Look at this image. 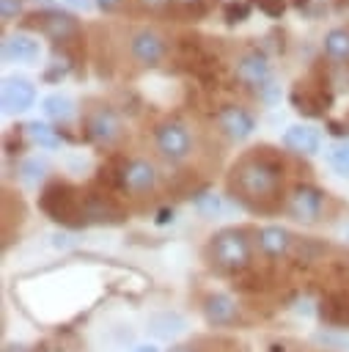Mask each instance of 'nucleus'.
Wrapping results in <instances>:
<instances>
[{"label":"nucleus","instance_id":"24","mask_svg":"<svg viewBox=\"0 0 349 352\" xmlns=\"http://www.w3.org/2000/svg\"><path fill=\"white\" fill-rule=\"evenodd\" d=\"M327 162H330V168H333L338 176L349 179V143H346V140H344V143H335V146L327 151Z\"/></svg>","mask_w":349,"mask_h":352},{"label":"nucleus","instance_id":"15","mask_svg":"<svg viewBox=\"0 0 349 352\" xmlns=\"http://www.w3.org/2000/svg\"><path fill=\"white\" fill-rule=\"evenodd\" d=\"M187 319L176 311H157L146 319V330L154 336V341H176L187 333Z\"/></svg>","mask_w":349,"mask_h":352},{"label":"nucleus","instance_id":"29","mask_svg":"<svg viewBox=\"0 0 349 352\" xmlns=\"http://www.w3.org/2000/svg\"><path fill=\"white\" fill-rule=\"evenodd\" d=\"M96 6H99L104 14H113V11H118V8L124 6V0H96Z\"/></svg>","mask_w":349,"mask_h":352},{"label":"nucleus","instance_id":"17","mask_svg":"<svg viewBox=\"0 0 349 352\" xmlns=\"http://www.w3.org/2000/svg\"><path fill=\"white\" fill-rule=\"evenodd\" d=\"M283 146L294 154H316L319 146H322V138L313 126H305V124H294L283 132Z\"/></svg>","mask_w":349,"mask_h":352},{"label":"nucleus","instance_id":"23","mask_svg":"<svg viewBox=\"0 0 349 352\" xmlns=\"http://www.w3.org/2000/svg\"><path fill=\"white\" fill-rule=\"evenodd\" d=\"M25 132H27V138H30L33 143H38L41 148H55V146L60 143V138L55 135V129L47 126V124H41V121H30V124H25Z\"/></svg>","mask_w":349,"mask_h":352},{"label":"nucleus","instance_id":"22","mask_svg":"<svg viewBox=\"0 0 349 352\" xmlns=\"http://www.w3.org/2000/svg\"><path fill=\"white\" fill-rule=\"evenodd\" d=\"M192 206H195V212H198L201 217H220V214L225 212L223 195H217V192H212V190L198 192V195L192 198Z\"/></svg>","mask_w":349,"mask_h":352},{"label":"nucleus","instance_id":"31","mask_svg":"<svg viewBox=\"0 0 349 352\" xmlns=\"http://www.w3.org/2000/svg\"><path fill=\"white\" fill-rule=\"evenodd\" d=\"M143 8H148V11H159V8H165L170 0H137Z\"/></svg>","mask_w":349,"mask_h":352},{"label":"nucleus","instance_id":"7","mask_svg":"<svg viewBox=\"0 0 349 352\" xmlns=\"http://www.w3.org/2000/svg\"><path fill=\"white\" fill-rule=\"evenodd\" d=\"M118 179H121V187L129 192V195H148L157 190L159 184V173H157V165L143 160V157H135V160H126L118 170Z\"/></svg>","mask_w":349,"mask_h":352},{"label":"nucleus","instance_id":"19","mask_svg":"<svg viewBox=\"0 0 349 352\" xmlns=\"http://www.w3.org/2000/svg\"><path fill=\"white\" fill-rule=\"evenodd\" d=\"M47 170H49L47 160H41V157H27V160H22V165H19V182H22L25 187L36 190V187L47 179Z\"/></svg>","mask_w":349,"mask_h":352},{"label":"nucleus","instance_id":"14","mask_svg":"<svg viewBox=\"0 0 349 352\" xmlns=\"http://www.w3.org/2000/svg\"><path fill=\"white\" fill-rule=\"evenodd\" d=\"M256 245L267 258H286L294 248V234L283 226H264L256 234Z\"/></svg>","mask_w":349,"mask_h":352},{"label":"nucleus","instance_id":"35","mask_svg":"<svg viewBox=\"0 0 349 352\" xmlns=\"http://www.w3.org/2000/svg\"><path fill=\"white\" fill-rule=\"evenodd\" d=\"M66 3H71V6H82V8L88 6V0H66Z\"/></svg>","mask_w":349,"mask_h":352},{"label":"nucleus","instance_id":"10","mask_svg":"<svg viewBox=\"0 0 349 352\" xmlns=\"http://www.w3.org/2000/svg\"><path fill=\"white\" fill-rule=\"evenodd\" d=\"M27 19H33L30 25L38 28L44 36H49L52 41H69L80 33L77 28V19L71 14H60V11H41V14H30Z\"/></svg>","mask_w":349,"mask_h":352},{"label":"nucleus","instance_id":"26","mask_svg":"<svg viewBox=\"0 0 349 352\" xmlns=\"http://www.w3.org/2000/svg\"><path fill=\"white\" fill-rule=\"evenodd\" d=\"M247 11H250L247 3H231V6L225 8V22H228V25H234V22H245V19H247Z\"/></svg>","mask_w":349,"mask_h":352},{"label":"nucleus","instance_id":"13","mask_svg":"<svg viewBox=\"0 0 349 352\" xmlns=\"http://www.w3.org/2000/svg\"><path fill=\"white\" fill-rule=\"evenodd\" d=\"M234 74L242 85L247 88H261L269 82V63L264 58V52L258 50H247L236 58V66H234Z\"/></svg>","mask_w":349,"mask_h":352},{"label":"nucleus","instance_id":"33","mask_svg":"<svg viewBox=\"0 0 349 352\" xmlns=\"http://www.w3.org/2000/svg\"><path fill=\"white\" fill-rule=\"evenodd\" d=\"M3 352H30V349H27L25 344H14V341H11V344L3 346Z\"/></svg>","mask_w":349,"mask_h":352},{"label":"nucleus","instance_id":"1","mask_svg":"<svg viewBox=\"0 0 349 352\" xmlns=\"http://www.w3.org/2000/svg\"><path fill=\"white\" fill-rule=\"evenodd\" d=\"M280 182H283L280 165L272 157H267L264 148L261 151L256 148L253 154L242 157L231 170V187L242 201H247L256 209H261L264 201L278 195Z\"/></svg>","mask_w":349,"mask_h":352},{"label":"nucleus","instance_id":"25","mask_svg":"<svg viewBox=\"0 0 349 352\" xmlns=\"http://www.w3.org/2000/svg\"><path fill=\"white\" fill-rule=\"evenodd\" d=\"M253 6L267 16H280L286 11V0H253Z\"/></svg>","mask_w":349,"mask_h":352},{"label":"nucleus","instance_id":"5","mask_svg":"<svg viewBox=\"0 0 349 352\" xmlns=\"http://www.w3.org/2000/svg\"><path fill=\"white\" fill-rule=\"evenodd\" d=\"M333 96L327 91L324 80H316V72H311L305 80H297L294 91H291V104L305 113V116H322L330 107Z\"/></svg>","mask_w":349,"mask_h":352},{"label":"nucleus","instance_id":"4","mask_svg":"<svg viewBox=\"0 0 349 352\" xmlns=\"http://www.w3.org/2000/svg\"><path fill=\"white\" fill-rule=\"evenodd\" d=\"M324 204H327L324 190H319L313 184H297L286 198V214L302 226H313L322 220Z\"/></svg>","mask_w":349,"mask_h":352},{"label":"nucleus","instance_id":"11","mask_svg":"<svg viewBox=\"0 0 349 352\" xmlns=\"http://www.w3.org/2000/svg\"><path fill=\"white\" fill-rule=\"evenodd\" d=\"M201 314L212 327H228L239 319V302L225 292H212L203 297Z\"/></svg>","mask_w":349,"mask_h":352},{"label":"nucleus","instance_id":"27","mask_svg":"<svg viewBox=\"0 0 349 352\" xmlns=\"http://www.w3.org/2000/svg\"><path fill=\"white\" fill-rule=\"evenodd\" d=\"M19 14H22V0H0V16H3V22H11Z\"/></svg>","mask_w":349,"mask_h":352},{"label":"nucleus","instance_id":"18","mask_svg":"<svg viewBox=\"0 0 349 352\" xmlns=\"http://www.w3.org/2000/svg\"><path fill=\"white\" fill-rule=\"evenodd\" d=\"M322 47H324V55L330 60H349V30L346 28H333L324 36Z\"/></svg>","mask_w":349,"mask_h":352},{"label":"nucleus","instance_id":"2","mask_svg":"<svg viewBox=\"0 0 349 352\" xmlns=\"http://www.w3.org/2000/svg\"><path fill=\"white\" fill-rule=\"evenodd\" d=\"M206 258L225 272L245 270L253 258V242L245 228H223L206 245Z\"/></svg>","mask_w":349,"mask_h":352},{"label":"nucleus","instance_id":"21","mask_svg":"<svg viewBox=\"0 0 349 352\" xmlns=\"http://www.w3.org/2000/svg\"><path fill=\"white\" fill-rule=\"evenodd\" d=\"M41 107H44V116L52 121H69L74 116V102L66 94H49Z\"/></svg>","mask_w":349,"mask_h":352},{"label":"nucleus","instance_id":"28","mask_svg":"<svg viewBox=\"0 0 349 352\" xmlns=\"http://www.w3.org/2000/svg\"><path fill=\"white\" fill-rule=\"evenodd\" d=\"M129 352H162V349H159L157 341H137V344L129 346Z\"/></svg>","mask_w":349,"mask_h":352},{"label":"nucleus","instance_id":"8","mask_svg":"<svg viewBox=\"0 0 349 352\" xmlns=\"http://www.w3.org/2000/svg\"><path fill=\"white\" fill-rule=\"evenodd\" d=\"M165 52H168V44L154 28H140L129 36V55L140 66H157L165 58Z\"/></svg>","mask_w":349,"mask_h":352},{"label":"nucleus","instance_id":"9","mask_svg":"<svg viewBox=\"0 0 349 352\" xmlns=\"http://www.w3.org/2000/svg\"><path fill=\"white\" fill-rule=\"evenodd\" d=\"M0 99H3V110L5 113H22V110L33 107V102H36V85L27 77L8 74V77H3Z\"/></svg>","mask_w":349,"mask_h":352},{"label":"nucleus","instance_id":"16","mask_svg":"<svg viewBox=\"0 0 349 352\" xmlns=\"http://www.w3.org/2000/svg\"><path fill=\"white\" fill-rule=\"evenodd\" d=\"M41 55V44L36 36L27 33H11L3 38V58L16 60V63H33Z\"/></svg>","mask_w":349,"mask_h":352},{"label":"nucleus","instance_id":"3","mask_svg":"<svg viewBox=\"0 0 349 352\" xmlns=\"http://www.w3.org/2000/svg\"><path fill=\"white\" fill-rule=\"evenodd\" d=\"M154 146H157V151H159L162 160H168V162H184L192 154V135H190L187 124L170 118V121L157 124V129H154Z\"/></svg>","mask_w":349,"mask_h":352},{"label":"nucleus","instance_id":"30","mask_svg":"<svg viewBox=\"0 0 349 352\" xmlns=\"http://www.w3.org/2000/svg\"><path fill=\"white\" fill-rule=\"evenodd\" d=\"M52 245H55V248H71V245H74V236H71V234H55V236H52Z\"/></svg>","mask_w":349,"mask_h":352},{"label":"nucleus","instance_id":"20","mask_svg":"<svg viewBox=\"0 0 349 352\" xmlns=\"http://www.w3.org/2000/svg\"><path fill=\"white\" fill-rule=\"evenodd\" d=\"M313 344L330 349V352H349V330H338V327H324V330H313Z\"/></svg>","mask_w":349,"mask_h":352},{"label":"nucleus","instance_id":"34","mask_svg":"<svg viewBox=\"0 0 349 352\" xmlns=\"http://www.w3.org/2000/svg\"><path fill=\"white\" fill-rule=\"evenodd\" d=\"M168 352H198L192 344H176V346H170Z\"/></svg>","mask_w":349,"mask_h":352},{"label":"nucleus","instance_id":"6","mask_svg":"<svg viewBox=\"0 0 349 352\" xmlns=\"http://www.w3.org/2000/svg\"><path fill=\"white\" fill-rule=\"evenodd\" d=\"M85 135H88L93 143H99V146H113V143H118L121 135H124L121 116H118L113 107H107V104H99V107L88 110V116H85Z\"/></svg>","mask_w":349,"mask_h":352},{"label":"nucleus","instance_id":"12","mask_svg":"<svg viewBox=\"0 0 349 352\" xmlns=\"http://www.w3.org/2000/svg\"><path fill=\"white\" fill-rule=\"evenodd\" d=\"M217 126L225 138L231 140H247L256 129V116L239 104H225L220 113H217Z\"/></svg>","mask_w":349,"mask_h":352},{"label":"nucleus","instance_id":"32","mask_svg":"<svg viewBox=\"0 0 349 352\" xmlns=\"http://www.w3.org/2000/svg\"><path fill=\"white\" fill-rule=\"evenodd\" d=\"M176 3H181L184 8H209L206 0H176Z\"/></svg>","mask_w":349,"mask_h":352}]
</instances>
